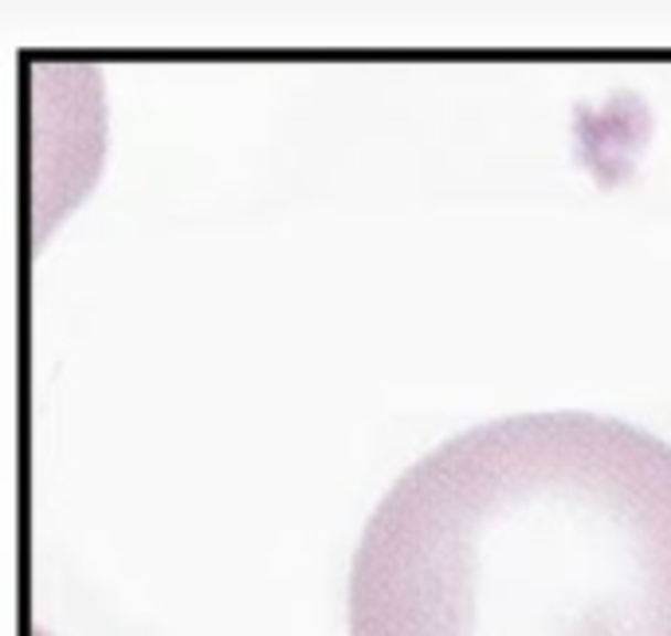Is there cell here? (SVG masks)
I'll use <instances>...</instances> for the list:
<instances>
[{"mask_svg":"<svg viewBox=\"0 0 671 636\" xmlns=\"http://www.w3.org/2000/svg\"><path fill=\"white\" fill-rule=\"evenodd\" d=\"M350 636H671V444L597 413L444 441L365 522Z\"/></svg>","mask_w":671,"mask_h":636,"instance_id":"cell-1","label":"cell"},{"mask_svg":"<svg viewBox=\"0 0 671 636\" xmlns=\"http://www.w3.org/2000/svg\"><path fill=\"white\" fill-rule=\"evenodd\" d=\"M35 636H44V633H35Z\"/></svg>","mask_w":671,"mask_h":636,"instance_id":"cell-2","label":"cell"}]
</instances>
